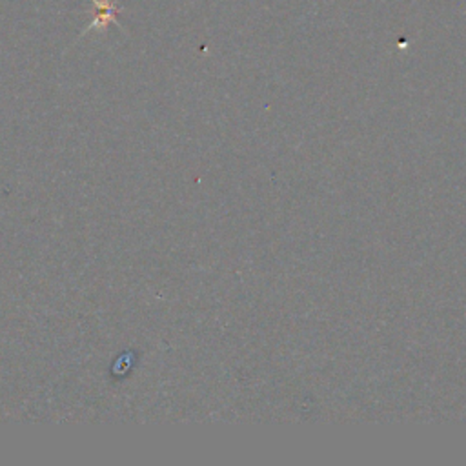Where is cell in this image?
Masks as SVG:
<instances>
[{
  "label": "cell",
  "mask_w": 466,
  "mask_h": 466,
  "mask_svg": "<svg viewBox=\"0 0 466 466\" xmlns=\"http://www.w3.org/2000/svg\"><path fill=\"white\" fill-rule=\"evenodd\" d=\"M93 4L97 6V18L90 28H93V26L106 28V26L115 21V15L119 13V8H116L113 2H109V0H93Z\"/></svg>",
  "instance_id": "obj_1"
}]
</instances>
